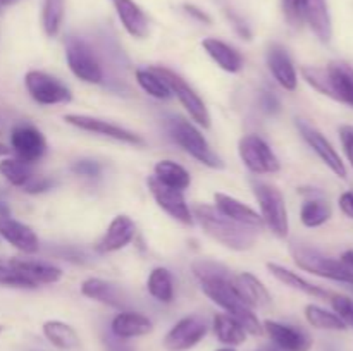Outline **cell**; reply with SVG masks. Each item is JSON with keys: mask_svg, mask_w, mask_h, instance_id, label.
<instances>
[{"mask_svg": "<svg viewBox=\"0 0 353 351\" xmlns=\"http://www.w3.org/2000/svg\"><path fill=\"white\" fill-rule=\"evenodd\" d=\"M303 79L323 95L353 107V67L347 62H330L326 67L303 65Z\"/></svg>", "mask_w": 353, "mask_h": 351, "instance_id": "3", "label": "cell"}, {"mask_svg": "<svg viewBox=\"0 0 353 351\" xmlns=\"http://www.w3.org/2000/svg\"><path fill=\"white\" fill-rule=\"evenodd\" d=\"M0 286L6 288H17V289H34L38 288L30 277L19 272L17 268L10 267V265L0 264Z\"/></svg>", "mask_w": 353, "mask_h": 351, "instance_id": "38", "label": "cell"}, {"mask_svg": "<svg viewBox=\"0 0 353 351\" xmlns=\"http://www.w3.org/2000/svg\"><path fill=\"white\" fill-rule=\"evenodd\" d=\"M234 291L250 308H268L272 303L269 289L250 272H241L233 275Z\"/></svg>", "mask_w": 353, "mask_h": 351, "instance_id": "20", "label": "cell"}, {"mask_svg": "<svg viewBox=\"0 0 353 351\" xmlns=\"http://www.w3.org/2000/svg\"><path fill=\"white\" fill-rule=\"evenodd\" d=\"M9 265L17 268L19 272H23L37 286L55 284V282H59L62 279L61 268L52 264H45V262L31 260V258H12L9 262Z\"/></svg>", "mask_w": 353, "mask_h": 351, "instance_id": "26", "label": "cell"}, {"mask_svg": "<svg viewBox=\"0 0 353 351\" xmlns=\"http://www.w3.org/2000/svg\"><path fill=\"white\" fill-rule=\"evenodd\" d=\"M292 257L295 264L302 270L310 272L319 277L330 279V281L345 282V284L353 286V270L343 264L341 260L326 257L316 248H310L307 244L296 243L292 246Z\"/></svg>", "mask_w": 353, "mask_h": 351, "instance_id": "5", "label": "cell"}, {"mask_svg": "<svg viewBox=\"0 0 353 351\" xmlns=\"http://www.w3.org/2000/svg\"><path fill=\"white\" fill-rule=\"evenodd\" d=\"M192 270L207 298L238 320L248 334H262L264 327L259 322L254 308H250L234 291L233 274L230 268L212 260H196L192 264Z\"/></svg>", "mask_w": 353, "mask_h": 351, "instance_id": "1", "label": "cell"}, {"mask_svg": "<svg viewBox=\"0 0 353 351\" xmlns=\"http://www.w3.org/2000/svg\"><path fill=\"white\" fill-rule=\"evenodd\" d=\"M265 61H268V67L276 83L288 92H295L299 86V72H296L288 50L279 43L269 45Z\"/></svg>", "mask_w": 353, "mask_h": 351, "instance_id": "16", "label": "cell"}, {"mask_svg": "<svg viewBox=\"0 0 353 351\" xmlns=\"http://www.w3.org/2000/svg\"><path fill=\"white\" fill-rule=\"evenodd\" d=\"M305 319L309 320V323L312 327L324 330H345L343 320L336 315V313H331L327 310L321 308L317 305H307L305 306Z\"/></svg>", "mask_w": 353, "mask_h": 351, "instance_id": "37", "label": "cell"}, {"mask_svg": "<svg viewBox=\"0 0 353 351\" xmlns=\"http://www.w3.org/2000/svg\"><path fill=\"white\" fill-rule=\"evenodd\" d=\"M252 189H254V195L261 206V217L264 220V226L269 227V231L278 237L288 236L290 220L283 193L274 184L257 181V179L252 181Z\"/></svg>", "mask_w": 353, "mask_h": 351, "instance_id": "6", "label": "cell"}, {"mask_svg": "<svg viewBox=\"0 0 353 351\" xmlns=\"http://www.w3.org/2000/svg\"><path fill=\"white\" fill-rule=\"evenodd\" d=\"M72 171L79 176H85V178H97L100 174V165L95 160H78L72 165Z\"/></svg>", "mask_w": 353, "mask_h": 351, "instance_id": "41", "label": "cell"}, {"mask_svg": "<svg viewBox=\"0 0 353 351\" xmlns=\"http://www.w3.org/2000/svg\"><path fill=\"white\" fill-rule=\"evenodd\" d=\"M183 9H185V12L188 14L190 17L196 19V21H199V23H203V24H210V23H212V19H210L209 14H207L205 10L200 9V7L193 6V3H185V6H183Z\"/></svg>", "mask_w": 353, "mask_h": 351, "instance_id": "44", "label": "cell"}, {"mask_svg": "<svg viewBox=\"0 0 353 351\" xmlns=\"http://www.w3.org/2000/svg\"><path fill=\"white\" fill-rule=\"evenodd\" d=\"M105 346H107V351H133L126 341L114 336V334H110V336L105 337Z\"/></svg>", "mask_w": 353, "mask_h": 351, "instance_id": "45", "label": "cell"}, {"mask_svg": "<svg viewBox=\"0 0 353 351\" xmlns=\"http://www.w3.org/2000/svg\"><path fill=\"white\" fill-rule=\"evenodd\" d=\"M165 129H168L171 140L196 162L210 169L224 167L223 158L212 150L202 131L193 123L186 120L185 117H169L168 123H165Z\"/></svg>", "mask_w": 353, "mask_h": 351, "instance_id": "4", "label": "cell"}, {"mask_svg": "<svg viewBox=\"0 0 353 351\" xmlns=\"http://www.w3.org/2000/svg\"><path fill=\"white\" fill-rule=\"evenodd\" d=\"M217 351H236V350H233V348H223V350H217Z\"/></svg>", "mask_w": 353, "mask_h": 351, "instance_id": "52", "label": "cell"}, {"mask_svg": "<svg viewBox=\"0 0 353 351\" xmlns=\"http://www.w3.org/2000/svg\"><path fill=\"white\" fill-rule=\"evenodd\" d=\"M0 236L14 246L16 250L23 251L26 255H33L40 250V240L37 233L26 224L12 219V217H3L0 219Z\"/></svg>", "mask_w": 353, "mask_h": 351, "instance_id": "19", "label": "cell"}, {"mask_svg": "<svg viewBox=\"0 0 353 351\" xmlns=\"http://www.w3.org/2000/svg\"><path fill=\"white\" fill-rule=\"evenodd\" d=\"M154 178L169 188L185 191L192 184V176L183 165L172 160H159L154 167Z\"/></svg>", "mask_w": 353, "mask_h": 351, "instance_id": "29", "label": "cell"}, {"mask_svg": "<svg viewBox=\"0 0 353 351\" xmlns=\"http://www.w3.org/2000/svg\"><path fill=\"white\" fill-rule=\"evenodd\" d=\"M65 61L72 74L83 83L99 85L103 81V69L93 48L85 40L69 36L65 41Z\"/></svg>", "mask_w": 353, "mask_h": 351, "instance_id": "8", "label": "cell"}, {"mask_svg": "<svg viewBox=\"0 0 353 351\" xmlns=\"http://www.w3.org/2000/svg\"><path fill=\"white\" fill-rule=\"evenodd\" d=\"M303 14H305V23L309 24L314 34L323 43H330L333 26H331V16L326 0H303Z\"/></svg>", "mask_w": 353, "mask_h": 351, "instance_id": "25", "label": "cell"}, {"mask_svg": "<svg viewBox=\"0 0 353 351\" xmlns=\"http://www.w3.org/2000/svg\"><path fill=\"white\" fill-rule=\"evenodd\" d=\"M192 215L212 240L230 250H248L254 246L257 240L259 229L234 222L230 217L223 215L214 205H205V203L195 205L192 209Z\"/></svg>", "mask_w": 353, "mask_h": 351, "instance_id": "2", "label": "cell"}, {"mask_svg": "<svg viewBox=\"0 0 353 351\" xmlns=\"http://www.w3.org/2000/svg\"><path fill=\"white\" fill-rule=\"evenodd\" d=\"M64 120L68 124H71V126L78 127V129L88 131V133L93 134H100V136L110 138V140L121 141V143L134 145V147L143 145V140L137 133L126 129V127L117 126V124L109 123V120L99 119V117L85 116V114H68V116H64Z\"/></svg>", "mask_w": 353, "mask_h": 351, "instance_id": "12", "label": "cell"}, {"mask_svg": "<svg viewBox=\"0 0 353 351\" xmlns=\"http://www.w3.org/2000/svg\"><path fill=\"white\" fill-rule=\"evenodd\" d=\"M24 85L30 96L38 105H59V103H69L72 100L69 86L45 71H37V69L28 71L24 76Z\"/></svg>", "mask_w": 353, "mask_h": 351, "instance_id": "10", "label": "cell"}, {"mask_svg": "<svg viewBox=\"0 0 353 351\" xmlns=\"http://www.w3.org/2000/svg\"><path fill=\"white\" fill-rule=\"evenodd\" d=\"M228 16H230V21L233 23L234 30H236L238 33H240L241 36L245 38V40H250L252 33H250V30H248L247 24H245V21L240 19V17H238L236 14H233V12H228Z\"/></svg>", "mask_w": 353, "mask_h": 351, "instance_id": "47", "label": "cell"}, {"mask_svg": "<svg viewBox=\"0 0 353 351\" xmlns=\"http://www.w3.org/2000/svg\"><path fill=\"white\" fill-rule=\"evenodd\" d=\"M3 217H10V212H9V206H7L6 203L0 202V219H3Z\"/></svg>", "mask_w": 353, "mask_h": 351, "instance_id": "49", "label": "cell"}, {"mask_svg": "<svg viewBox=\"0 0 353 351\" xmlns=\"http://www.w3.org/2000/svg\"><path fill=\"white\" fill-rule=\"evenodd\" d=\"M112 3L124 30L131 36L138 38V40H143L148 36V31H150L148 17L137 2H133V0H112Z\"/></svg>", "mask_w": 353, "mask_h": 351, "instance_id": "22", "label": "cell"}, {"mask_svg": "<svg viewBox=\"0 0 353 351\" xmlns=\"http://www.w3.org/2000/svg\"><path fill=\"white\" fill-rule=\"evenodd\" d=\"M43 334L59 350H74L79 346V336L69 323L61 320H48L43 323Z\"/></svg>", "mask_w": 353, "mask_h": 351, "instance_id": "31", "label": "cell"}, {"mask_svg": "<svg viewBox=\"0 0 353 351\" xmlns=\"http://www.w3.org/2000/svg\"><path fill=\"white\" fill-rule=\"evenodd\" d=\"M202 47L223 71L236 74L243 69V55L234 47L228 45L226 41L217 40V38H205L202 41Z\"/></svg>", "mask_w": 353, "mask_h": 351, "instance_id": "24", "label": "cell"}, {"mask_svg": "<svg viewBox=\"0 0 353 351\" xmlns=\"http://www.w3.org/2000/svg\"><path fill=\"white\" fill-rule=\"evenodd\" d=\"M340 138H341V145H343L345 148V153H347L348 160H350L353 167V126H341Z\"/></svg>", "mask_w": 353, "mask_h": 351, "instance_id": "43", "label": "cell"}, {"mask_svg": "<svg viewBox=\"0 0 353 351\" xmlns=\"http://www.w3.org/2000/svg\"><path fill=\"white\" fill-rule=\"evenodd\" d=\"M148 295L159 303H172L174 299V277L165 267H155L147 279Z\"/></svg>", "mask_w": 353, "mask_h": 351, "instance_id": "30", "label": "cell"}, {"mask_svg": "<svg viewBox=\"0 0 353 351\" xmlns=\"http://www.w3.org/2000/svg\"><path fill=\"white\" fill-rule=\"evenodd\" d=\"M238 153L245 167L254 174H274L281 169L278 155L259 134H245L238 143Z\"/></svg>", "mask_w": 353, "mask_h": 351, "instance_id": "9", "label": "cell"}, {"mask_svg": "<svg viewBox=\"0 0 353 351\" xmlns=\"http://www.w3.org/2000/svg\"><path fill=\"white\" fill-rule=\"evenodd\" d=\"M333 215V209H331L330 202L324 198H310L307 200L300 210V219L302 224L307 227H319L326 224Z\"/></svg>", "mask_w": 353, "mask_h": 351, "instance_id": "33", "label": "cell"}, {"mask_svg": "<svg viewBox=\"0 0 353 351\" xmlns=\"http://www.w3.org/2000/svg\"><path fill=\"white\" fill-rule=\"evenodd\" d=\"M268 268L279 282H283V284L288 286V288H293V289H296V291L305 292V295L314 296V298H331V295L326 291V289H323L321 286L312 284V282H309L307 279H303L302 275H299L296 272L290 270V268L283 267V265L269 262Z\"/></svg>", "mask_w": 353, "mask_h": 351, "instance_id": "28", "label": "cell"}, {"mask_svg": "<svg viewBox=\"0 0 353 351\" xmlns=\"http://www.w3.org/2000/svg\"><path fill=\"white\" fill-rule=\"evenodd\" d=\"M214 332L221 343L230 346H238L247 339V330L243 329V326L228 313H217L214 317Z\"/></svg>", "mask_w": 353, "mask_h": 351, "instance_id": "32", "label": "cell"}, {"mask_svg": "<svg viewBox=\"0 0 353 351\" xmlns=\"http://www.w3.org/2000/svg\"><path fill=\"white\" fill-rule=\"evenodd\" d=\"M0 332H2V326H0Z\"/></svg>", "mask_w": 353, "mask_h": 351, "instance_id": "53", "label": "cell"}, {"mask_svg": "<svg viewBox=\"0 0 353 351\" xmlns=\"http://www.w3.org/2000/svg\"><path fill=\"white\" fill-rule=\"evenodd\" d=\"M65 12V0H43L41 9V26L48 38L57 36L62 28Z\"/></svg>", "mask_w": 353, "mask_h": 351, "instance_id": "36", "label": "cell"}, {"mask_svg": "<svg viewBox=\"0 0 353 351\" xmlns=\"http://www.w3.org/2000/svg\"><path fill=\"white\" fill-rule=\"evenodd\" d=\"M283 14H285L286 23L295 30L305 24V14H303V0H281Z\"/></svg>", "mask_w": 353, "mask_h": 351, "instance_id": "39", "label": "cell"}, {"mask_svg": "<svg viewBox=\"0 0 353 351\" xmlns=\"http://www.w3.org/2000/svg\"><path fill=\"white\" fill-rule=\"evenodd\" d=\"M154 323L147 315L140 312H131V310H123L117 313L110 323V332L121 339H131V337H140L145 334L152 332Z\"/></svg>", "mask_w": 353, "mask_h": 351, "instance_id": "23", "label": "cell"}, {"mask_svg": "<svg viewBox=\"0 0 353 351\" xmlns=\"http://www.w3.org/2000/svg\"><path fill=\"white\" fill-rule=\"evenodd\" d=\"M207 323L202 317L188 315L179 320L168 332L164 339V346L169 351H186L196 346L205 337Z\"/></svg>", "mask_w": 353, "mask_h": 351, "instance_id": "14", "label": "cell"}, {"mask_svg": "<svg viewBox=\"0 0 353 351\" xmlns=\"http://www.w3.org/2000/svg\"><path fill=\"white\" fill-rule=\"evenodd\" d=\"M152 69L168 83L171 93L179 100V103L185 107V110L190 114V117H192L199 126H202L203 129H209L210 124H212V119H210L209 109H207L202 96H200L199 93H196L195 89L178 74V72L171 71L169 67H162V65H154Z\"/></svg>", "mask_w": 353, "mask_h": 351, "instance_id": "7", "label": "cell"}, {"mask_svg": "<svg viewBox=\"0 0 353 351\" xmlns=\"http://www.w3.org/2000/svg\"><path fill=\"white\" fill-rule=\"evenodd\" d=\"M341 262H343V264L347 265V267H350L352 270H353V250L345 251V253L341 255Z\"/></svg>", "mask_w": 353, "mask_h": 351, "instance_id": "48", "label": "cell"}, {"mask_svg": "<svg viewBox=\"0 0 353 351\" xmlns=\"http://www.w3.org/2000/svg\"><path fill=\"white\" fill-rule=\"evenodd\" d=\"M10 147L19 160L30 165L41 160L47 153V140L43 133L30 123H19L10 129Z\"/></svg>", "mask_w": 353, "mask_h": 351, "instance_id": "11", "label": "cell"}, {"mask_svg": "<svg viewBox=\"0 0 353 351\" xmlns=\"http://www.w3.org/2000/svg\"><path fill=\"white\" fill-rule=\"evenodd\" d=\"M134 234H137V224L131 217H114L103 236L100 237L97 250L100 253H114V251L123 250L134 240Z\"/></svg>", "mask_w": 353, "mask_h": 351, "instance_id": "18", "label": "cell"}, {"mask_svg": "<svg viewBox=\"0 0 353 351\" xmlns=\"http://www.w3.org/2000/svg\"><path fill=\"white\" fill-rule=\"evenodd\" d=\"M52 181L47 178H41V176H34L30 182L23 188V191L31 193V195H37V193H43L47 189H50Z\"/></svg>", "mask_w": 353, "mask_h": 351, "instance_id": "42", "label": "cell"}, {"mask_svg": "<svg viewBox=\"0 0 353 351\" xmlns=\"http://www.w3.org/2000/svg\"><path fill=\"white\" fill-rule=\"evenodd\" d=\"M10 151V148H7L6 145L0 143V157H3V155H7Z\"/></svg>", "mask_w": 353, "mask_h": 351, "instance_id": "51", "label": "cell"}, {"mask_svg": "<svg viewBox=\"0 0 353 351\" xmlns=\"http://www.w3.org/2000/svg\"><path fill=\"white\" fill-rule=\"evenodd\" d=\"M296 127H299L300 134H302L303 140L309 143V147L319 155L321 160L338 176V178H347V167H345V162L341 160V157L338 155V151L334 150L333 145L327 141V138L321 133L319 129H316L314 126H310L307 120L296 119Z\"/></svg>", "mask_w": 353, "mask_h": 351, "instance_id": "15", "label": "cell"}, {"mask_svg": "<svg viewBox=\"0 0 353 351\" xmlns=\"http://www.w3.org/2000/svg\"><path fill=\"white\" fill-rule=\"evenodd\" d=\"M17 0H0V10L2 9H6V7H9V6H12V3H16Z\"/></svg>", "mask_w": 353, "mask_h": 351, "instance_id": "50", "label": "cell"}, {"mask_svg": "<svg viewBox=\"0 0 353 351\" xmlns=\"http://www.w3.org/2000/svg\"><path fill=\"white\" fill-rule=\"evenodd\" d=\"M81 295L90 299L103 303V305L114 306V308H124L123 292L110 282L99 277H88L81 284Z\"/></svg>", "mask_w": 353, "mask_h": 351, "instance_id": "27", "label": "cell"}, {"mask_svg": "<svg viewBox=\"0 0 353 351\" xmlns=\"http://www.w3.org/2000/svg\"><path fill=\"white\" fill-rule=\"evenodd\" d=\"M264 329L272 343L281 348L283 351H309L312 348V337L300 327L265 320Z\"/></svg>", "mask_w": 353, "mask_h": 351, "instance_id": "17", "label": "cell"}, {"mask_svg": "<svg viewBox=\"0 0 353 351\" xmlns=\"http://www.w3.org/2000/svg\"><path fill=\"white\" fill-rule=\"evenodd\" d=\"M331 305L334 312L345 322V326L353 327V299L343 295L331 296Z\"/></svg>", "mask_w": 353, "mask_h": 351, "instance_id": "40", "label": "cell"}, {"mask_svg": "<svg viewBox=\"0 0 353 351\" xmlns=\"http://www.w3.org/2000/svg\"><path fill=\"white\" fill-rule=\"evenodd\" d=\"M214 206H216L223 215L230 217L231 220H234V222L238 224L254 227V229H261V227L264 226V220H262L261 213L255 212L252 206L245 205L243 202H240V200L233 198V196L230 195L216 193V195H214Z\"/></svg>", "mask_w": 353, "mask_h": 351, "instance_id": "21", "label": "cell"}, {"mask_svg": "<svg viewBox=\"0 0 353 351\" xmlns=\"http://www.w3.org/2000/svg\"><path fill=\"white\" fill-rule=\"evenodd\" d=\"M147 186H148V191H150L152 196H154L155 203H157V205L161 206L168 215H171L172 219L185 224V226H192L193 224L192 209H190L188 203H186L183 191L162 184V182L157 181L154 176L147 179Z\"/></svg>", "mask_w": 353, "mask_h": 351, "instance_id": "13", "label": "cell"}, {"mask_svg": "<svg viewBox=\"0 0 353 351\" xmlns=\"http://www.w3.org/2000/svg\"><path fill=\"white\" fill-rule=\"evenodd\" d=\"M338 203H340L341 212L347 217H350V219H353V191H345L343 195L340 196V200H338Z\"/></svg>", "mask_w": 353, "mask_h": 351, "instance_id": "46", "label": "cell"}, {"mask_svg": "<svg viewBox=\"0 0 353 351\" xmlns=\"http://www.w3.org/2000/svg\"><path fill=\"white\" fill-rule=\"evenodd\" d=\"M0 174L3 176L7 182H10L16 188H24L34 178L31 165L19 160V158H3L0 162Z\"/></svg>", "mask_w": 353, "mask_h": 351, "instance_id": "34", "label": "cell"}, {"mask_svg": "<svg viewBox=\"0 0 353 351\" xmlns=\"http://www.w3.org/2000/svg\"><path fill=\"white\" fill-rule=\"evenodd\" d=\"M134 76H137V81L138 85H140V88L143 89L147 95L154 96V98L157 100H168L172 96L168 83H165L152 67L138 69V71L134 72Z\"/></svg>", "mask_w": 353, "mask_h": 351, "instance_id": "35", "label": "cell"}]
</instances>
